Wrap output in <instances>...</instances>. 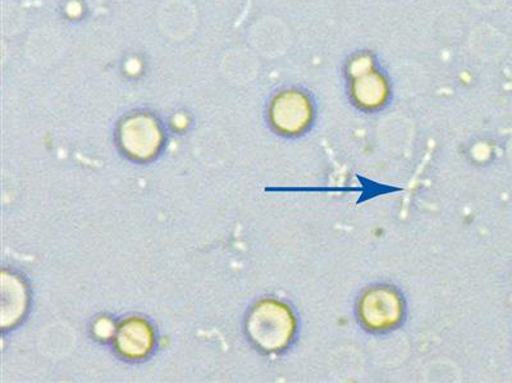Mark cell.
<instances>
[{
	"mask_svg": "<svg viewBox=\"0 0 512 383\" xmlns=\"http://www.w3.org/2000/svg\"><path fill=\"white\" fill-rule=\"evenodd\" d=\"M118 143L127 157L145 162L163 147L164 132L159 121L149 113H132L118 126Z\"/></svg>",
	"mask_w": 512,
	"mask_h": 383,
	"instance_id": "cell-4",
	"label": "cell"
},
{
	"mask_svg": "<svg viewBox=\"0 0 512 383\" xmlns=\"http://www.w3.org/2000/svg\"><path fill=\"white\" fill-rule=\"evenodd\" d=\"M246 331L260 350L280 351L290 343L295 332L291 310L276 300H263L251 310Z\"/></svg>",
	"mask_w": 512,
	"mask_h": 383,
	"instance_id": "cell-2",
	"label": "cell"
},
{
	"mask_svg": "<svg viewBox=\"0 0 512 383\" xmlns=\"http://www.w3.org/2000/svg\"><path fill=\"white\" fill-rule=\"evenodd\" d=\"M342 72L351 103L360 111L377 112L390 102L391 77L372 50L351 53Z\"/></svg>",
	"mask_w": 512,
	"mask_h": 383,
	"instance_id": "cell-1",
	"label": "cell"
},
{
	"mask_svg": "<svg viewBox=\"0 0 512 383\" xmlns=\"http://www.w3.org/2000/svg\"><path fill=\"white\" fill-rule=\"evenodd\" d=\"M268 117L278 134L286 136L304 134L314 122V99L308 91L303 89H283L272 98Z\"/></svg>",
	"mask_w": 512,
	"mask_h": 383,
	"instance_id": "cell-3",
	"label": "cell"
},
{
	"mask_svg": "<svg viewBox=\"0 0 512 383\" xmlns=\"http://www.w3.org/2000/svg\"><path fill=\"white\" fill-rule=\"evenodd\" d=\"M116 348L123 358L137 360L148 357L154 348V332L141 318H127L118 327Z\"/></svg>",
	"mask_w": 512,
	"mask_h": 383,
	"instance_id": "cell-6",
	"label": "cell"
},
{
	"mask_svg": "<svg viewBox=\"0 0 512 383\" xmlns=\"http://www.w3.org/2000/svg\"><path fill=\"white\" fill-rule=\"evenodd\" d=\"M359 312L361 321L370 330H387L400 322L402 302L392 289L376 287L364 295Z\"/></svg>",
	"mask_w": 512,
	"mask_h": 383,
	"instance_id": "cell-5",
	"label": "cell"
}]
</instances>
